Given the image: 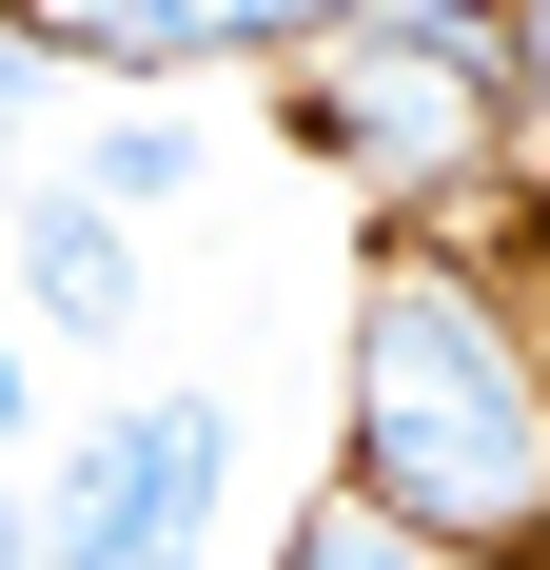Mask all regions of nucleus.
Segmentation results:
<instances>
[{
	"label": "nucleus",
	"mask_w": 550,
	"mask_h": 570,
	"mask_svg": "<svg viewBox=\"0 0 550 570\" xmlns=\"http://www.w3.org/2000/svg\"><path fill=\"white\" fill-rule=\"evenodd\" d=\"M20 433H40V394H20V335H0V453H20Z\"/></svg>",
	"instance_id": "nucleus-10"
},
{
	"label": "nucleus",
	"mask_w": 550,
	"mask_h": 570,
	"mask_svg": "<svg viewBox=\"0 0 550 570\" xmlns=\"http://www.w3.org/2000/svg\"><path fill=\"white\" fill-rule=\"evenodd\" d=\"M20 315H40V335H79V354H118V315H138V236H118L79 177L20 217Z\"/></svg>",
	"instance_id": "nucleus-4"
},
{
	"label": "nucleus",
	"mask_w": 550,
	"mask_h": 570,
	"mask_svg": "<svg viewBox=\"0 0 550 570\" xmlns=\"http://www.w3.org/2000/svg\"><path fill=\"white\" fill-rule=\"evenodd\" d=\"M511 138L550 158V0H511Z\"/></svg>",
	"instance_id": "nucleus-8"
},
{
	"label": "nucleus",
	"mask_w": 550,
	"mask_h": 570,
	"mask_svg": "<svg viewBox=\"0 0 550 570\" xmlns=\"http://www.w3.org/2000/svg\"><path fill=\"white\" fill-rule=\"evenodd\" d=\"M40 79H59V59L20 40V20H0V138H20V118H40Z\"/></svg>",
	"instance_id": "nucleus-9"
},
{
	"label": "nucleus",
	"mask_w": 550,
	"mask_h": 570,
	"mask_svg": "<svg viewBox=\"0 0 550 570\" xmlns=\"http://www.w3.org/2000/svg\"><path fill=\"white\" fill-rule=\"evenodd\" d=\"M354 492L492 570L550 531V354L433 256H393L354 295Z\"/></svg>",
	"instance_id": "nucleus-1"
},
{
	"label": "nucleus",
	"mask_w": 550,
	"mask_h": 570,
	"mask_svg": "<svg viewBox=\"0 0 550 570\" xmlns=\"http://www.w3.org/2000/svg\"><path fill=\"white\" fill-rule=\"evenodd\" d=\"M217 492H236V433H217V394H118V413H79L40 453V570H197V531H217Z\"/></svg>",
	"instance_id": "nucleus-3"
},
{
	"label": "nucleus",
	"mask_w": 550,
	"mask_h": 570,
	"mask_svg": "<svg viewBox=\"0 0 550 570\" xmlns=\"http://www.w3.org/2000/svg\"><path fill=\"white\" fill-rule=\"evenodd\" d=\"M177 177H197V118H99V158H79V197H99V217H158Z\"/></svg>",
	"instance_id": "nucleus-7"
},
{
	"label": "nucleus",
	"mask_w": 550,
	"mask_h": 570,
	"mask_svg": "<svg viewBox=\"0 0 550 570\" xmlns=\"http://www.w3.org/2000/svg\"><path fill=\"white\" fill-rule=\"evenodd\" d=\"M275 570H492V551H433V531H393L374 492H315V512H295V551Z\"/></svg>",
	"instance_id": "nucleus-6"
},
{
	"label": "nucleus",
	"mask_w": 550,
	"mask_h": 570,
	"mask_svg": "<svg viewBox=\"0 0 550 570\" xmlns=\"http://www.w3.org/2000/svg\"><path fill=\"white\" fill-rule=\"evenodd\" d=\"M354 0H158V40H177V79L197 59H315Z\"/></svg>",
	"instance_id": "nucleus-5"
},
{
	"label": "nucleus",
	"mask_w": 550,
	"mask_h": 570,
	"mask_svg": "<svg viewBox=\"0 0 550 570\" xmlns=\"http://www.w3.org/2000/svg\"><path fill=\"white\" fill-rule=\"evenodd\" d=\"M295 138L354 158L374 197H433L511 138V20L492 0H354L315 59H295Z\"/></svg>",
	"instance_id": "nucleus-2"
}]
</instances>
